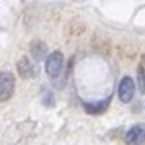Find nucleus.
<instances>
[{"label": "nucleus", "mask_w": 145, "mask_h": 145, "mask_svg": "<svg viewBox=\"0 0 145 145\" xmlns=\"http://www.w3.org/2000/svg\"><path fill=\"white\" fill-rule=\"evenodd\" d=\"M138 86H140L142 91L145 90V72L142 69H138Z\"/></svg>", "instance_id": "39448f33"}, {"label": "nucleus", "mask_w": 145, "mask_h": 145, "mask_svg": "<svg viewBox=\"0 0 145 145\" xmlns=\"http://www.w3.org/2000/svg\"><path fill=\"white\" fill-rule=\"evenodd\" d=\"M119 98L122 103H129L132 101L134 98V93H135V85H134V80L131 77H124V78L121 80V83H119Z\"/></svg>", "instance_id": "7ed1b4c3"}, {"label": "nucleus", "mask_w": 145, "mask_h": 145, "mask_svg": "<svg viewBox=\"0 0 145 145\" xmlns=\"http://www.w3.org/2000/svg\"><path fill=\"white\" fill-rule=\"evenodd\" d=\"M15 90V80L13 75L8 72H3L0 75V99L2 101H7Z\"/></svg>", "instance_id": "f03ea898"}, {"label": "nucleus", "mask_w": 145, "mask_h": 145, "mask_svg": "<svg viewBox=\"0 0 145 145\" xmlns=\"http://www.w3.org/2000/svg\"><path fill=\"white\" fill-rule=\"evenodd\" d=\"M62 65H64V56H62L59 51L52 52L46 60V72H47V75L52 77V78L59 77L60 70H62Z\"/></svg>", "instance_id": "f257e3e1"}, {"label": "nucleus", "mask_w": 145, "mask_h": 145, "mask_svg": "<svg viewBox=\"0 0 145 145\" xmlns=\"http://www.w3.org/2000/svg\"><path fill=\"white\" fill-rule=\"evenodd\" d=\"M145 142V125L137 124L131 127L125 134V144L129 145H140Z\"/></svg>", "instance_id": "20e7f679"}]
</instances>
